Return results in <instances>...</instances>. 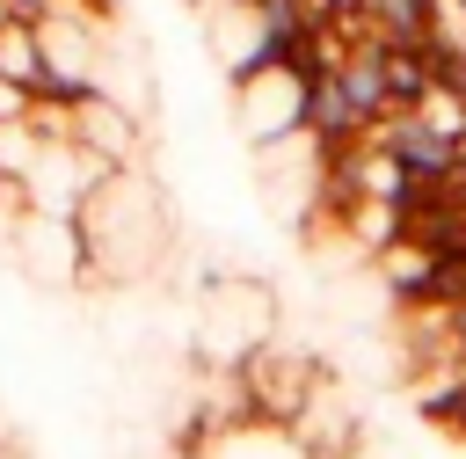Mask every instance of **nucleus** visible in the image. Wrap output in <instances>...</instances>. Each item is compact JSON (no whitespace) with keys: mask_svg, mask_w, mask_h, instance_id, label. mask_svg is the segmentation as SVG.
Returning <instances> with one entry per match:
<instances>
[{"mask_svg":"<svg viewBox=\"0 0 466 459\" xmlns=\"http://www.w3.org/2000/svg\"><path fill=\"white\" fill-rule=\"evenodd\" d=\"M0 87L22 95V102H51V73H44V51H36V29L29 22L0 29Z\"/></svg>","mask_w":466,"mask_h":459,"instance_id":"20e7f679","label":"nucleus"},{"mask_svg":"<svg viewBox=\"0 0 466 459\" xmlns=\"http://www.w3.org/2000/svg\"><path fill=\"white\" fill-rule=\"evenodd\" d=\"M73 138L102 160V168H138V117L131 109H116V102H102V95H87V102H73Z\"/></svg>","mask_w":466,"mask_h":459,"instance_id":"7ed1b4c3","label":"nucleus"},{"mask_svg":"<svg viewBox=\"0 0 466 459\" xmlns=\"http://www.w3.org/2000/svg\"><path fill=\"white\" fill-rule=\"evenodd\" d=\"M233 117L255 146H284L306 131V73L291 66H262L248 80H233Z\"/></svg>","mask_w":466,"mask_h":459,"instance_id":"f03ea898","label":"nucleus"},{"mask_svg":"<svg viewBox=\"0 0 466 459\" xmlns=\"http://www.w3.org/2000/svg\"><path fill=\"white\" fill-rule=\"evenodd\" d=\"M459 393H466V357H459Z\"/></svg>","mask_w":466,"mask_h":459,"instance_id":"0eeeda50","label":"nucleus"},{"mask_svg":"<svg viewBox=\"0 0 466 459\" xmlns=\"http://www.w3.org/2000/svg\"><path fill=\"white\" fill-rule=\"evenodd\" d=\"M451 350H459V357H466V299H459V306H451Z\"/></svg>","mask_w":466,"mask_h":459,"instance_id":"39448f33","label":"nucleus"},{"mask_svg":"<svg viewBox=\"0 0 466 459\" xmlns=\"http://www.w3.org/2000/svg\"><path fill=\"white\" fill-rule=\"evenodd\" d=\"M15 22H22V15H15V0H0V29H15Z\"/></svg>","mask_w":466,"mask_h":459,"instance_id":"423d86ee","label":"nucleus"},{"mask_svg":"<svg viewBox=\"0 0 466 459\" xmlns=\"http://www.w3.org/2000/svg\"><path fill=\"white\" fill-rule=\"evenodd\" d=\"M80 248H87V277H102V284H131V277H146L160 255H167V204H160V189L153 182H138V168H124V175H109L87 204H80Z\"/></svg>","mask_w":466,"mask_h":459,"instance_id":"f257e3e1","label":"nucleus"}]
</instances>
